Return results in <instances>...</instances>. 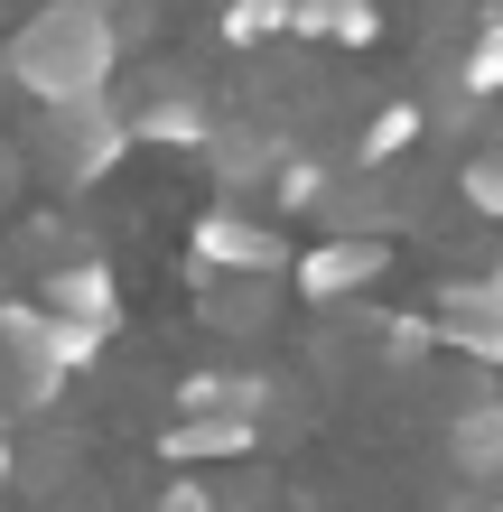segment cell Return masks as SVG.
Wrapping results in <instances>:
<instances>
[{
    "mask_svg": "<svg viewBox=\"0 0 503 512\" xmlns=\"http://www.w3.org/2000/svg\"><path fill=\"white\" fill-rule=\"evenodd\" d=\"M112 66H122V28H112L103 0H38V10L19 19V38H10V75L47 112L112 94Z\"/></svg>",
    "mask_w": 503,
    "mask_h": 512,
    "instance_id": "6da1fadb",
    "label": "cell"
},
{
    "mask_svg": "<svg viewBox=\"0 0 503 512\" xmlns=\"http://www.w3.org/2000/svg\"><path fill=\"white\" fill-rule=\"evenodd\" d=\"M0 354H10V373H19L28 401H47L75 364H94V354H103V326L56 317L47 298H38V308H0Z\"/></svg>",
    "mask_w": 503,
    "mask_h": 512,
    "instance_id": "7a4b0ae2",
    "label": "cell"
},
{
    "mask_svg": "<svg viewBox=\"0 0 503 512\" xmlns=\"http://www.w3.org/2000/svg\"><path fill=\"white\" fill-rule=\"evenodd\" d=\"M47 140H56V168H66V177H103V168L131 149V112L112 103V94L56 103V112H47Z\"/></svg>",
    "mask_w": 503,
    "mask_h": 512,
    "instance_id": "3957f363",
    "label": "cell"
},
{
    "mask_svg": "<svg viewBox=\"0 0 503 512\" xmlns=\"http://www.w3.org/2000/svg\"><path fill=\"white\" fill-rule=\"evenodd\" d=\"M382 261H392V243H382V233H327V243L299 261V289L317 298V308H336V298H354V289L382 280Z\"/></svg>",
    "mask_w": 503,
    "mask_h": 512,
    "instance_id": "277c9868",
    "label": "cell"
},
{
    "mask_svg": "<svg viewBox=\"0 0 503 512\" xmlns=\"http://www.w3.org/2000/svg\"><path fill=\"white\" fill-rule=\"evenodd\" d=\"M429 326H438L457 354H476V364H503V270H485V280H457L448 298H438Z\"/></svg>",
    "mask_w": 503,
    "mask_h": 512,
    "instance_id": "5b68a950",
    "label": "cell"
},
{
    "mask_svg": "<svg viewBox=\"0 0 503 512\" xmlns=\"http://www.w3.org/2000/svg\"><path fill=\"white\" fill-rule=\"evenodd\" d=\"M289 261V243L271 224H252V215H205L196 224V270H233V280H271V270Z\"/></svg>",
    "mask_w": 503,
    "mask_h": 512,
    "instance_id": "8992f818",
    "label": "cell"
},
{
    "mask_svg": "<svg viewBox=\"0 0 503 512\" xmlns=\"http://www.w3.org/2000/svg\"><path fill=\"white\" fill-rule=\"evenodd\" d=\"M252 438H261L252 410H187V419L159 438V457H177V466H215V457H252Z\"/></svg>",
    "mask_w": 503,
    "mask_h": 512,
    "instance_id": "52a82bcc",
    "label": "cell"
},
{
    "mask_svg": "<svg viewBox=\"0 0 503 512\" xmlns=\"http://www.w3.org/2000/svg\"><path fill=\"white\" fill-rule=\"evenodd\" d=\"M47 308L56 317H75V326H103L112 336V317H122V289H112V270L103 261H66V270H47Z\"/></svg>",
    "mask_w": 503,
    "mask_h": 512,
    "instance_id": "ba28073f",
    "label": "cell"
},
{
    "mask_svg": "<svg viewBox=\"0 0 503 512\" xmlns=\"http://www.w3.org/2000/svg\"><path fill=\"white\" fill-rule=\"evenodd\" d=\"M448 447H457V475H466V485H476L485 503H503V401H485V410H466Z\"/></svg>",
    "mask_w": 503,
    "mask_h": 512,
    "instance_id": "9c48e42d",
    "label": "cell"
},
{
    "mask_svg": "<svg viewBox=\"0 0 503 512\" xmlns=\"http://www.w3.org/2000/svg\"><path fill=\"white\" fill-rule=\"evenodd\" d=\"M131 140H177V149H196V140H215V122H205V103L187 94V84H159L150 103H131Z\"/></svg>",
    "mask_w": 503,
    "mask_h": 512,
    "instance_id": "30bf717a",
    "label": "cell"
},
{
    "mask_svg": "<svg viewBox=\"0 0 503 512\" xmlns=\"http://www.w3.org/2000/svg\"><path fill=\"white\" fill-rule=\"evenodd\" d=\"M289 38H317V47H373L382 38V0H299V28Z\"/></svg>",
    "mask_w": 503,
    "mask_h": 512,
    "instance_id": "8fae6325",
    "label": "cell"
},
{
    "mask_svg": "<svg viewBox=\"0 0 503 512\" xmlns=\"http://www.w3.org/2000/svg\"><path fill=\"white\" fill-rule=\"evenodd\" d=\"M457 84H466L476 103H494V94H503V10H485V19H476V38H466V66H457Z\"/></svg>",
    "mask_w": 503,
    "mask_h": 512,
    "instance_id": "7c38bea8",
    "label": "cell"
},
{
    "mask_svg": "<svg viewBox=\"0 0 503 512\" xmlns=\"http://www.w3.org/2000/svg\"><path fill=\"white\" fill-rule=\"evenodd\" d=\"M289 28H299V0H233V10H224V38H233V47L289 38Z\"/></svg>",
    "mask_w": 503,
    "mask_h": 512,
    "instance_id": "4fadbf2b",
    "label": "cell"
},
{
    "mask_svg": "<svg viewBox=\"0 0 503 512\" xmlns=\"http://www.w3.org/2000/svg\"><path fill=\"white\" fill-rule=\"evenodd\" d=\"M410 140H420V103H392V112H373V131H364V149H354V159H364V168H392Z\"/></svg>",
    "mask_w": 503,
    "mask_h": 512,
    "instance_id": "5bb4252c",
    "label": "cell"
},
{
    "mask_svg": "<svg viewBox=\"0 0 503 512\" xmlns=\"http://www.w3.org/2000/svg\"><path fill=\"white\" fill-rule=\"evenodd\" d=\"M261 401H271V391H261L252 373H196L187 382V410H252L261 419Z\"/></svg>",
    "mask_w": 503,
    "mask_h": 512,
    "instance_id": "9a60e30c",
    "label": "cell"
},
{
    "mask_svg": "<svg viewBox=\"0 0 503 512\" xmlns=\"http://www.w3.org/2000/svg\"><path fill=\"white\" fill-rule=\"evenodd\" d=\"M457 187H466V205H476V215H494V224H503V149H476Z\"/></svg>",
    "mask_w": 503,
    "mask_h": 512,
    "instance_id": "2e32d148",
    "label": "cell"
},
{
    "mask_svg": "<svg viewBox=\"0 0 503 512\" xmlns=\"http://www.w3.org/2000/svg\"><path fill=\"white\" fill-rule=\"evenodd\" d=\"M159 512H215V494H205V485H187V475H177V485L159 494Z\"/></svg>",
    "mask_w": 503,
    "mask_h": 512,
    "instance_id": "e0dca14e",
    "label": "cell"
},
{
    "mask_svg": "<svg viewBox=\"0 0 503 512\" xmlns=\"http://www.w3.org/2000/svg\"><path fill=\"white\" fill-rule=\"evenodd\" d=\"M0 485H10V438H0Z\"/></svg>",
    "mask_w": 503,
    "mask_h": 512,
    "instance_id": "ac0fdd59",
    "label": "cell"
}]
</instances>
